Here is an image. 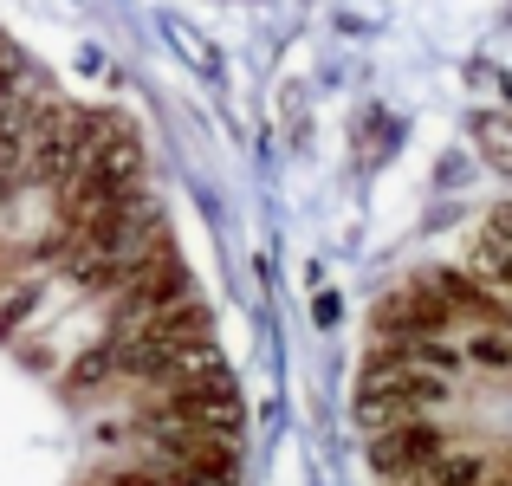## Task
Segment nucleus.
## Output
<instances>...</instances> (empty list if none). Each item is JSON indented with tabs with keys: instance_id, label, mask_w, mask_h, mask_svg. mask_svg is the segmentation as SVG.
Instances as JSON below:
<instances>
[{
	"instance_id": "1",
	"label": "nucleus",
	"mask_w": 512,
	"mask_h": 486,
	"mask_svg": "<svg viewBox=\"0 0 512 486\" xmlns=\"http://www.w3.org/2000/svg\"><path fill=\"white\" fill-rule=\"evenodd\" d=\"M448 396V376L428 370V363H415L409 350H376L370 363H363V383H357V415L363 428H389V422H409L415 409H435V402Z\"/></svg>"
},
{
	"instance_id": "2",
	"label": "nucleus",
	"mask_w": 512,
	"mask_h": 486,
	"mask_svg": "<svg viewBox=\"0 0 512 486\" xmlns=\"http://www.w3.org/2000/svg\"><path fill=\"white\" fill-rule=\"evenodd\" d=\"M370 461H376V474L409 480V474L441 461V435L428 422H415V415L409 422H389V428H370Z\"/></svg>"
},
{
	"instance_id": "3",
	"label": "nucleus",
	"mask_w": 512,
	"mask_h": 486,
	"mask_svg": "<svg viewBox=\"0 0 512 486\" xmlns=\"http://www.w3.org/2000/svg\"><path fill=\"white\" fill-rule=\"evenodd\" d=\"M467 357H474L480 370H512V344H506V337H493V331H480L474 344H467Z\"/></svg>"
}]
</instances>
